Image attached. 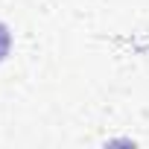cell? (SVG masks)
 <instances>
[{"instance_id":"6da1fadb","label":"cell","mask_w":149,"mask_h":149,"mask_svg":"<svg viewBox=\"0 0 149 149\" xmlns=\"http://www.w3.org/2000/svg\"><path fill=\"white\" fill-rule=\"evenodd\" d=\"M9 41H12V38H9V29L0 24V61H3L6 53H9Z\"/></svg>"}]
</instances>
